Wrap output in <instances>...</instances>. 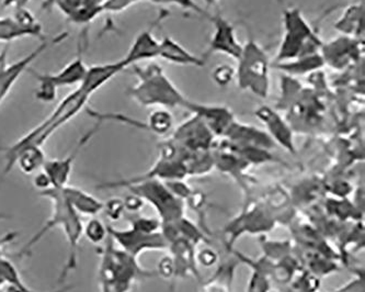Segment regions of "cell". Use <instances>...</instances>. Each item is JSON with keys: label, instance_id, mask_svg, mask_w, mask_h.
Instances as JSON below:
<instances>
[{"label": "cell", "instance_id": "obj_30", "mask_svg": "<svg viewBox=\"0 0 365 292\" xmlns=\"http://www.w3.org/2000/svg\"><path fill=\"white\" fill-rule=\"evenodd\" d=\"M6 148H0V152H5Z\"/></svg>", "mask_w": 365, "mask_h": 292}, {"label": "cell", "instance_id": "obj_7", "mask_svg": "<svg viewBox=\"0 0 365 292\" xmlns=\"http://www.w3.org/2000/svg\"><path fill=\"white\" fill-rule=\"evenodd\" d=\"M88 66L83 61V53L79 52L76 59L71 61L64 69L55 74H40L31 71V74L38 81L36 97L40 101L51 102L56 98L57 91L61 87L81 85L85 79Z\"/></svg>", "mask_w": 365, "mask_h": 292}, {"label": "cell", "instance_id": "obj_12", "mask_svg": "<svg viewBox=\"0 0 365 292\" xmlns=\"http://www.w3.org/2000/svg\"><path fill=\"white\" fill-rule=\"evenodd\" d=\"M160 41L153 34V28L140 32L133 44L130 46L128 54L122 59L126 67L133 66L142 61L155 60L159 57Z\"/></svg>", "mask_w": 365, "mask_h": 292}, {"label": "cell", "instance_id": "obj_29", "mask_svg": "<svg viewBox=\"0 0 365 292\" xmlns=\"http://www.w3.org/2000/svg\"><path fill=\"white\" fill-rule=\"evenodd\" d=\"M204 3L207 4V6H213L217 3V0H204Z\"/></svg>", "mask_w": 365, "mask_h": 292}, {"label": "cell", "instance_id": "obj_6", "mask_svg": "<svg viewBox=\"0 0 365 292\" xmlns=\"http://www.w3.org/2000/svg\"><path fill=\"white\" fill-rule=\"evenodd\" d=\"M67 36H68V34L63 32V34H57L55 38L46 39L36 50L22 57L21 60L11 63V64L8 63L9 44H6L4 46L3 50L0 51V105L5 100V98L7 97L14 84L17 83L18 79L21 77L24 71L30 69L32 63L38 60V57L43 53L46 52L53 44L64 42Z\"/></svg>", "mask_w": 365, "mask_h": 292}, {"label": "cell", "instance_id": "obj_17", "mask_svg": "<svg viewBox=\"0 0 365 292\" xmlns=\"http://www.w3.org/2000/svg\"><path fill=\"white\" fill-rule=\"evenodd\" d=\"M65 196L71 207L74 208L81 216H95L103 210V202L93 197L91 193H86L83 189L74 186L63 187Z\"/></svg>", "mask_w": 365, "mask_h": 292}, {"label": "cell", "instance_id": "obj_18", "mask_svg": "<svg viewBox=\"0 0 365 292\" xmlns=\"http://www.w3.org/2000/svg\"><path fill=\"white\" fill-rule=\"evenodd\" d=\"M46 162V155L42 146L30 145L22 148L14 158V166L19 167L20 171L26 175L38 173Z\"/></svg>", "mask_w": 365, "mask_h": 292}, {"label": "cell", "instance_id": "obj_16", "mask_svg": "<svg viewBox=\"0 0 365 292\" xmlns=\"http://www.w3.org/2000/svg\"><path fill=\"white\" fill-rule=\"evenodd\" d=\"M324 61L325 64H330L331 66L340 67L344 66L349 60L354 57L359 52L356 49V44L354 39L339 38L328 43L327 46H323Z\"/></svg>", "mask_w": 365, "mask_h": 292}, {"label": "cell", "instance_id": "obj_23", "mask_svg": "<svg viewBox=\"0 0 365 292\" xmlns=\"http://www.w3.org/2000/svg\"><path fill=\"white\" fill-rule=\"evenodd\" d=\"M83 236L93 244H100L107 238V236H109L108 226L98 218H93L88 223L83 226Z\"/></svg>", "mask_w": 365, "mask_h": 292}, {"label": "cell", "instance_id": "obj_28", "mask_svg": "<svg viewBox=\"0 0 365 292\" xmlns=\"http://www.w3.org/2000/svg\"><path fill=\"white\" fill-rule=\"evenodd\" d=\"M60 0H43L42 10H50L51 8L57 5Z\"/></svg>", "mask_w": 365, "mask_h": 292}, {"label": "cell", "instance_id": "obj_31", "mask_svg": "<svg viewBox=\"0 0 365 292\" xmlns=\"http://www.w3.org/2000/svg\"><path fill=\"white\" fill-rule=\"evenodd\" d=\"M277 1H279V3H283V0H277Z\"/></svg>", "mask_w": 365, "mask_h": 292}, {"label": "cell", "instance_id": "obj_3", "mask_svg": "<svg viewBox=\"0 0 365 292\" xmlns=\"http://www.w3.org/2000/svg\"><path fill=\"white\" fill-rule=\"evenodd\" d=\"M138 84L128 91L132 99L144 107L185 108L187 98L173 85L162 67L152 64L140 67L133 65Z\"/></svg>", "mask_w": 365, "mask_h": 292}, {"label": "cell", "instance_id": "obj_8", "mask_svg": "<svg viewBox=\"0 0 365 292\" xmlns=\"http://www.w3.org/2000/svg\"><path fill=\"white\" fill-rule=\"evenodd\" d=\"M101 124L97 121V124L93 126L88 132H86L81 140L78 141L75 148L71 153L63 158L46 159L43 165L42 171L46 173L50 179L52 188H61L68 185L69 178L71 176V171L76 162L77 157L81 154V151L85 148L86 145L91 142V139L96 136L99 131Z\"/></svg>", "mask_w": 365, "mask_h": 292}, {"label": "cell", "instance_id": "obj_4", "mask_svg": "<svg viewBox=\"0 0 365 292\" xmlns=\"http://www.w3.org/2000/svg\"><path fill=\"white\" fill-rule=\"evenodd\" d=\"M283 26L284 36L275 57L277 63L314 54L323 48V42L299 8H289L283 11Z\"/></svg>", "mask_w": 365, "mask_h": 292}, {"label": "cell", "instance_id": "obj_10", "mask_svg": "<svg viewBox=\"0 0 365 292\" xmlns=\"http://www.w3.org/2000/svg\"><path fill=\"white\" fill-rule=\"evenodd\" d=\"M207 18L214 26L213 36L207 49V54L220 53L232 57L234 60H238L242 52V44H240L236 36L234 26L221 14H216L214 16L209 14Z\"/></svg>", "mask_w": 365, "mask_h": 292}, {"label": "cell", "instance_id": "obj_1", "mask_svg": "<svg viewBox=\"0 0 365 292\" xmlns=\"http://www.w3.org/2000/svg\"><path fill=\"white\" fill-rule=\"evenodd\" d=\"M41 197L46 198L52 203V213L48 221L30 238L22 248L21 254L32 250L48 232L55 228H60L64 233L68 245L66 261L60 275V281H65L71 271H75L78 265V247L83 236V223L81 216L71 207L63 191V187L48 188L40 191Z\"/></svg>", "mask_w": 365, "mask_h": 292}, {"label": "cell", "instance_id": "obj_11", "mask_svg": "<svg viewBox=\"0 0 365 292\" xmlns=\"http://www.w3.org/2000/svg\"><path fill=\"white\" fill-rule=\"evenodd\" d=\"M185 108L195 112V116H199L205 126L216 134L227 132L234 122L232 112L226 106L201 105L187 100Z\"/></svg>", "mask_w": 365, "mask_h": 292}, {"label": "cell", "instance_id": "obj_9", "mask_svg": "<svg viewBox=\"0 0 365 292\" xmlns=\"http://www.w3.org/2000/svg\"><path fill=\"white\" fill-rule=\"evenodd\" d=\"M42 26L26 8L16 9L12 17H0V42L10 44L18 39L42 38Z\"/></svg>", "mask_w": 365, "mask_h": 292}, {"label": "cell", "instance_id": "obj_27", "mask_svg": "<svg viewBox=\"0 0 365 292\" xmlns=\"http://www.w3.org/2000/svg\"><path fill=\"white\" fill-rule=\"evenodd\" d=\"M31 0H3L4 9L9 7H14L16 9H20V8H26V5L30 3Z\"/></svg>", "mask_w": 365, "mask_h": 292}, {"label": "cell", "instance_id": "obj_24", "mask_svg": "<svg viewBox=\"0 0 365 292\" xmlns=\"http://www.w3.org/2000/svg\"><path fill=\"white\" fill-rule=\"evenodd\" d=\"M212 77L218 86L225 87L228 84L232 83V79H235L236 71L230 65H221L214 69Z\"/></svg>", "mask_w": 365, "mask_h": 292}, {"label": "cell", "instance_id": "obj_22", "mask_svg": "<svg viewBox=\"0 0 365 292\" xmlns=\"http://www.w3.org/2000/svg\"><path fill=\"white\" fill-rule=\"evenodd\" d=\"M105 12L103 6L83 5L81 8L73 12L67 19L75 24H89L93 22L98 16Z\"/></svg>", "mask_w": 365, "mask_h": 292}, {"label": "cell", "instance_id": "obj_19", "mask_svg": "<svg viewBox=\"0 0 365 292\" xmlns=\"http://www.w3.org/2000/svg\"><path fill=\"white\" fill-rule=\"evenodd\" d=\"M325 65V61L322 54L314 53V54L305 55V56L299 57V59L289 61V62L277 63L274 66L281 71H287L289 75H304L317 71Z\"/></svg>", "mask_w": 365, "mask_h": 292}, {"label": "cell", "instance_id": "obj_5", "mask_svg": "<svg viewBox=\"0 0 365 292\" xmlns=\"http://www.w3.org/2000/svg\"><path fill=\"white\" fill-rule=\"evenodd\" d=\"M237 61L236 79L240 89L267 99L270 91V60L266 51L254 39H250L242 46Z\"/></svg>", "mask_w": 365, "mask_h": 292}, {"label": "cell", "instance_id": "obj_15", "mask_svg": "<svg viewBox=\"0 0 365 292\" xmlns=\"http://www.w3.org/2000/svg\"><path fill=\"white\" fill-rule=\"evenodd\" d=\"M256 116L266 124L270 134L277 142H280L289 150H293L291 129L280 114L268 106H262L257 110Z\"/></svg>", "mask_w": 365, "mask_h": 292}, {"label": "cell", "instance_id": "obj_25", "mask_svg": "<svg viewBox=\"0 0 365 292\" xmlns=\"http://www.w3.org/2000/svg\"><path fill=\"white\" fill-rule=\"evenodd\" d=\"M123 209L124 202L120 201L119 199H111L103 204V210L111 220H118L121 216Z\"/></svg>", "mask_w": 365, "mask_h": 292}, {"label": "cell", "instance_id": "obj_2", "mask_svg": "<svg viewBox=\"0 0 365 292\" xmlns=\"http://www.w3.org/2000/svg\"><path fill=\"white\" fill-rule=\"evenodd\" d=\"M91 98V94L87 93L85 89L78 86V89L66 96L57 105L54 111L44 121L32 129L11 146L6 148V164L4 173H8L12 171L14 167V158L22 148L30 145L43 146L56 131L74 119L75 116L87 106Z\"/></svg>", "mask_w": 365, "mask_h": 292}, {"label": "cell", "instance_id": "obj_20", "mask_svg": "<svg viewBox=\"0 0 365 292\" xmlns=\"http://www.w3.org/2000/svg\"><path fill=\"white\" fill-rule=\"evenodd\" d=\"M337 28L346 36L360 34L361 28H363L362 7H356V6L350 7L346 16L338 22Z\"/></svg>", "mask_w": 365, "mask_h": 292}, {"label": "cell", "instance_id": "obj_13", "mask_svg": "<svg viewBox=\"0 0 365 292\" xmlns=\"http://www.w3.org/2000/svg\"><path fill=\"white\" fill-rule=\"evenodd\" d=\"M128 69L123 61L118 62L105 63V64L93 65L88 67L85 79L81 84V89H85L91 96L99 91L101 87L109 83L112 79L119 75L121 71Z\"/></svg>", "mask_w": 365, "mask_h": 292}, {"label": "cell", "instance_id": "obj_21", "mask_svg": "<svg viewBox=\"0 0 365 292\" xmlns=\"http://www.w3.org/2000/svg\"><path fill=\"white\" fill-rule=\"evenodd\" d=\"M173 122V116L170 112L165 108H162V109L155 110L150 114L146 129L153 131L155 134H164L170 130Z\"/></svg>", "mask_w": 365, "mask_h": 292}, {"label": "cell", "instance_id": "obj_14", "mask_svg": "<svg viewBox=\"0 0 365 292\" xmlns=\"http://www.w3.org/2000/svg\"><path fill=\"white\" fill-rule=\"evenodd\" d=\"M159 59L166 60L167 62L173 64L183 65V66L203 67L205 65L204 59L192 54L169 36H165L160 41Z\"/></svg>", "mask_w": 365, "mask_h": 292}, {"label": "cell", "instance_id": "obj_26", "mask_svg": "<svg viewBox=\"0 0 365 292\" xmlns=\"http://www.w3.org/2000/svg\"><path fill=\"white\" fill-rule=\"evenodd\" d=\"M83 0H60L57 3L56 7L64 14L65 17L68 18L73 12L76 11L83 6Z\"/></svg>", "mask_w": 365, "mask_h": 292}]
</instances>
